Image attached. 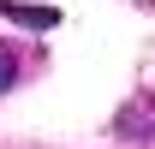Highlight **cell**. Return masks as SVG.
<instances>
[{"instance_id": "6da1fadb", "label": "cell", "mask_w": 155, "mask_h": 149, "mask_svg": "<svg viewBox=\"0 0 155 149\" xmlns=\"http://www.w3.org/2000/svg\"><path fill=\"white\" fill-rule=\"evenodd\" d=\"M0 18L24 24V30H54V24H60V12H54V6H12V0H0Z\"/></svg>"}, {"instance_id": "7a4b0ae2", "label": "cell", "mask_w": 155, "mask_h": 149, "mask_svg": "<svg viewBox=\"0 0 155 149\" xmlns=\"http://www.w3.org/2000/svg\"><path fill=\"white\" fill-rule=\"evenodd\" d=\"M12 84H18V54H12V48H0V95L12 90Z\"/></svg>"}]
</instances>
